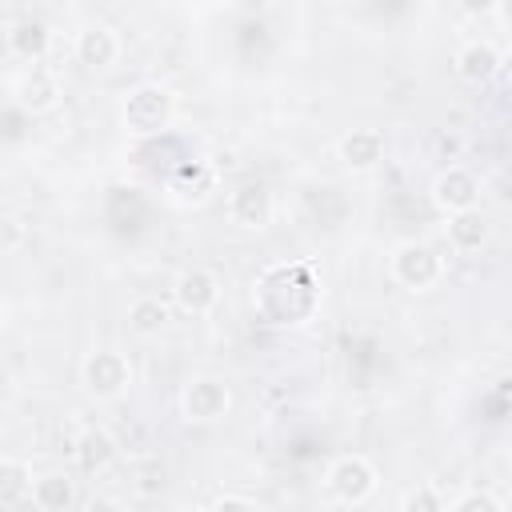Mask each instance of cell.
<instances>
[{
  "label": "cell",
  "instance_id": "obj_1",
  "mask_svg": "<svg viewBox=\"0 0 512 512\" xmlns=\"http://www.w3.org/2000/svg\"><path fill=\"white\" fill-rule=\"evenodd\" d=\"M292 296L316 304L320 284H316V276H312L308 264H272L260 276V284H256V304H260V312H264L268 324H300V320H308L292 304Z\"/></svg>",
  "mask_w": 512,
  "mask_h": 512
},
{
  "label": "cell",
  "instance_id": "obj_2",
  "mask_svg": "<svg viewBox=\"0 0 512 512\" xmlns=\"http://www.w3.org/2000/svg\"><path fill=\"white\" fill-rule=\"evenodd\" d=\"M172 116H176V100L164 84H136L120 104V124L128 128V136H140V140L168 132Z\"/></svg>",
  "mask_w": 512,
  "mask_h": 512
},
{
  "label": "cell",
  "instance_id": "obj_3",
  "mask_svg": "<svg viewBox=\"0 0 512 512\" xmlns=\"http://www.w3.org/2000/svg\"><path fill=\"white\" fill-rule=\"evenodd\" d=\"M388 272H392V280H396L400 288H408V292H428V288L440 280L444 260H440V252H436L432 244H424V240H404V244L392 252Z\"/></svg>",
  "mask_w": 512,
  "mask_h": 512
},
{
  "label": "cell",
  "instance_id": "obj_4",
  "mask_svg": "<svg viewBox=\"0 0 512 512\" xmlns=\"http://www.w3.org/2000/svg\"><path fill=\"white\" fill-rule=\"evenodd\" d=\"M80 380H84V392H88V396H96V400H116V396H124L128 384H132V364H128V356L116 352V348H96V352L84 356Z\"/></svg>",
  "mask_w": 512,
  "mask_h": 512
},
{
  "label": "cell",
  "instance_id": "obj_5",
  "mask_svg": "<svg viewBox=\"0 0 512 512\" xmlns=\"http://www.w3.org/2000/svg\"><path fill=\"white\" fill-rule=\"evenodd\" d=\"M180 408L192 424H216L232 408V388L220 376H192L180 392Z\"/></svg>",
  "mask_w": 512,
  "mask_h": 512
},
{
  "label": "cell",
  "instance_id": "obj_6",
  "mask_svg": "<svg viewBox=\"0 0 512 512\" xmlns=\"http://www.w3.org/2000/svg\"><path fill=\"white\" fill-rule=\"evenodd\" d=\"M376 484H380L376 468H372L364 456H356V452L336 456L332 468H328V492H332L340 504H352V508H356V504L372 500Z\"/></svg>",
  "mask_w": 512,
  "mask_h": 512
},
{
  "label": "cell",
  "instance_id": "obj_7",
  "mask_svg": "<svg viewBox=\"0 0 512 512\" xmlns=\"http://www.w3.org/2000/svg\"><path fill=\"white\" fill-rule=\"evenodd\" d=\"M224 208H228V220H232L236 228H244V232H260V228H268V224H272V212H276L272 192H268L260 180H244V184H236V188L228 192Z\"/></svg>",
  "mask_w": 512,
  "mask_h": 512
},
{
  "label": "cell",
  "instance_id": "obj_8",
  "mask_svg": "<svg viewBox=\"0 0 512 512\" xmlns=\"http://www.w3.org/2000/svg\"><path fill=\"white\" fill-rule=\"evenodd\" d=\"M172 304L188 316H208L220 304V276L212 268H200V264L184 268L172 284Z\"/></svg>",
  "mask_w": 512,
  "mask_h": 512
},
{
  "label": "cell",
  "instance_id": "obj_9",
  "mask_svg": "<svg viewBox=\"0 0 512 512\" xmlns=\"http://www.w3.org/2000/svg\"><path fill=\"white\" fill-rule=\"evenodd\" d=\"M476 200H480V180H476L468 168H444V172L432 180V204H436L444 216L472 212Z\"/></svg>",
  "mask_w": 512,
  "mask_h": 512
},
{
  "label": "cell",
  "instance_id": "obj_10",
  "mask_svg": "<svg viewBox=\"0 0 512 512\" xmlns=\"http://www.w3.org/2000/svg\"><path fill=\"white\" fill-rule=\"evenodd\" d=\"M216 184H220V176H216V168L208 160H180L168 172V192L180 204H204L216 192Z\"/></svg>",
  "mask_w": 512,
  "mask_h": 512
},
{
  "label": "cell",
  "instance_id": "obj_11",
  "mask_svg": "<svg viewBox=\"0 0 512 512\" xmlns=\"http://www.w3.org/2000/svg\"><path fill=\"white\" fill-rule=\"evenodd\" d=\"M76 60L88 68V72H108L116 60H120V36L108 28V24H84L76 32V44H72Z\"/></svg>",
  "mask_w": 512,
  "mask_h": 512
},
{
  "label": "cell",
  "instance_id": "obj_12",
  "mask_svg": "<svg viewBox=\"0 0 512 512\" xmlns=\"http://www.w3.org/2000/svg\"><path fill=\"white\" fill-rule=\"evenodd\" d=\"M48 48H52V32H48L44 20H36V16H20V20L8 24V52H12L16 60H24V64H40V60L48 56Z\"/></svg>",
  "mask_w": 512,
  "mask_h": 512
},
{
  "label": "cell",
  "instance_id": "obj_13",
  "mask_svg": "<svg viewBox=\"0 0 512 512\" xmlns=\"http://www.w3.org/2000/svg\"><path fill=\"white\" fill-rule=\"evenodd\" d=\"M28 504H32L36 512H72V508H76V480H72L68 472H60V468L40 472V476L32 480Z\"/></svg>",
  "mask_w": 512,
  "mask_h": 512
},
{
  "label": "cell",
  "instance_id": "obj_14",
  "mask_svg": "<svg viewBox=\"0 0 512 512\" xmlns=\"http://www.w3.org/2000/svg\"><path fill=\"white\" fill-rule=\"evenodd\" d=\"M500 68H504V56H500V48L492 40H468L456 52V76L468 80V84H484Z\"/></svg>",
  "mask_w": 512,
  "mask_h": 512
},
{
  "label": "cell",
  "instance_id": "obj_15",
  "mask_svg": "<svg viewBox=\"0 0 512 512\" xmlns=\"http://www.w3.org/2000/svg\"><path fill=\"white\" fill-rule=\"evenodd\" d=\"M72 460H76V468H80L84 476L108 472L112 460H116V440H112V432H104V428H84V432L76 436V444H72Z\"/></svg>",
  "mask_w": 512,
  "mask_h": 512
},
{
  "label": "cell",
  "instance_id": "obj_16",
  "mask_svg": "<svg viewBox=\"0 0 512 512\" xmlns=\"http://www.w3.org/2000/svg\"><path fill=\"white\" fill-rule=\"evenodd\" d=\"M388 152V140L380 128H352L344 140H340V160L352 168V172H368L384 160Z\"/></svg>",
  "mask_w": 512,
  "mask_h": 512
},
{
  "label": "cell",
  "instance_id": "obj_17",
  "mask_svg": "<svg viewBox=\"0 0 512 512\" xmlns=\"http://www.w3.org/2000/svg\"><path fill=\"white\" fill-rule=\"evenodd\" d=\"M12 96H16V104H20L28 116H40V112L56 108V100H60V84H56V76H52V72L32 68V72H24V76L16 80Z\"/></svg>",
  "mask_w": 512,
  "mask_h": 512
},
{
  "label": "cell",
  "instance_id": "obj_18",
  "mask_svg": "<svg viewBox=\"0 0 512 512\" xmlns=\"http://www.w3.org/2000/svg\"><path fill=\"white\" fill-rule=\"evenodd\" d=\"M488 244V220L480 216V208L472 212H460V216H448V248L460 252V256H472Z\"/></svg>",
  "mask_w": 512,
  "mask_h": 512
},
{
  "label": "cell",
  "instance_id": "obj_19",
  "mask_svg": "<svg viewBox=\"0 0 512 512\" xmlns=\"http://www.w3.org/2000/svg\"><path fill=\"white\" fill-rule=\"evenodd\" d=\"M172 324V308H168V300H160V296H136L132 304H128V328L136 332V336H160L164 328Z\"/></svg>",
  "mask_w": 512,
  "mask_h": 512
},
{
  "label": "cell",
  "instance_id": "obj_20",
  "mask_svg": "<svg viewBox=\"0 0 512 512\" xmlns=\"http://www.w3.org/2000/svg\"><path fill=\"white\" fill-rule=\"evenodd\" d=\"M32 468L24 464V460H16V456H8L4 464H0V496H4V504L8 508H16L20 500H28L32 496Z\"/></svg>",
  "mask_w": 512,
  "mask_h": 512
},
{
  "label": "cell",
  "instance_id": "obj_21",
  "mask_svg": "<svg viewBox=\"0 0 512 512\" xmlns=\"http://www.w3.org/2000/svg\"><path fill=\"white\" fill-rule=\"evenodd\" d=\"M164 488H168V468L156 456L132 464V492L136 496H160Z\"/></svg>",
  "mask_w": 512,
  "mask_h": 512
},
{
  "label": "cell",
  "instance_id": "obj_22",
  "mask_svg": "<svg viewBox=\"0 0 512 512\" xmlns=\"http://www.w3.org/2000/svg\"><path fill=\"white\" fill-rule=\"evenodd\" d=\"M396 512H448V508H444V500H440V492L432 484H416V488H408L400 496Z\"/></svg>",
  "mask_w": 512,
  "mask_h": 512
},
{
  "label": "cell",
  "instance_id": "obj_23",
  "mask_svg": "<svg viewBox=\"0 0 512 512\" xmlns=\"http://www.w3.org/2000/svg\"><path fill=\"white\" fill-rule=\"evenodd\" d=\"M448 512H500V504L488 496V492H480V488H472V492H464Z\"/></svg>",
  "mask_w": 512,
  "mask_h": 512
},
{
  "label": "cell",
  "instance_id": "obj_24",
  "mask_svg": "<svg viewBox=\"0 0 512 512\" xmlns=\"http://www.w3.org/2000/svg\"><path fill=\"white\" fill-rule=\"evenodd\" d=\"M208 512H260V504H256V500H248V496L224 492V496H216V504H212Z\"/></svg>",
  "mask_w": 512,
  "mask_h": 512
},
{
  "label": "cell",
  "instance_id": "obj_25",
  "mask_svg": "<svg viewBox=\"0 0 512 512\" xmlns=\"http://www.w3.org/2000/svg\"><path fill=\"white\" fill-rule=\"evenodd\" d=\"M84 512H124V504H120L116 496H92V500L84 504Z\"/></svg>",
  "mask_w": 512,
  "mask_h": 512
},
{
  "label": "cell",
  "instance_id": "obj_26",
  "mask_svg": "<svg viewBox=\"0 0 512 512\" xmlns=\"http://www.w3.org/2000/svg\"><path fill=\"white\" fill-rule=\"evenodd\" d=\"M4 232H8V236H4V252H16V240H20V220H12V216H8V220H4Z\"/></svg>",
  "mask_w": 512,
  "mask_h": 512
},
{
  "label": "cell",
  "instance_id": "obj_27",
  "mask_svg": "<svg viewBox=\"0 0 512 512\" xmlns=\"http://www.w3.org/2000/svg\"><path fill=\"white\" fill-rule=\"evenodd\" d=\"M496 16H500V20H504V24H512V0H504V4H500V8H496Z\"/></svg>",
  "mask_w": 512,
  "mask_h": 512
},
{
  "label": "cell",
  "instance_id": "obj_28",
  "mask_svg": "<svg viewBox=\"0 0 512 512\" xmlns=\"http://www.w3.org/2000/svg\"><path fill=\"white\" fill-rule=\"evenodd\" d=\"M500 72H508V80H512V52L504 56V68H500Z\"/></svg>",
  "mask_w": 512,
  "mask_h": 512
},
{
  "label": "cell",
  "instance_id": "obj_29",
  "mask_svg": "<svg viewBox=\"0 0 512 512\" xmlns=\"http://www.w3.org/2000/svg\"><path fill=\"white\" fill-rule=\"evenodd\" d=\"M172 512H208V508H172Z\"/></svg>",
  "mask_w": 512,
  "mask_h": 512
}]
</instances>
